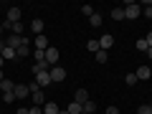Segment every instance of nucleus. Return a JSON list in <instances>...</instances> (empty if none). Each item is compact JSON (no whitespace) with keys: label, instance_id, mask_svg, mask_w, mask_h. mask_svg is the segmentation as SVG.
<instances>
[{"label":"nucleus","instance_id":"f03ea898","mask_svg":"<svg viewBox=\"0 0 152 114\" xmlns=\"http://www.w3.org/2000/svg\"><path fill=\"white\" fill-rule=\"evenodd\" d=\"M26 43H31L26 36H13V33H10V38L5 41V46H8V48H13V51H18L20 46H26Z\"/></svg>","mask_w":152,"mask_h":114},{"label":"nucleus","instance_id":"f704fd0d","mask_svg":"<svg viewBox=\"0 0 152 114\" xmlns=\"http://www.w3.org/2000/svg\"><path fill=\"white\" fill-rule=\"evenodd\" d=\"M3 48H5V41H3V38H0V51H3Z\"/></svg>","mask_w":152,"mask_h":114},{"label":"nucleus","instance_id":"a19ab883","mask_svg":"<svg viewBox=\"0 0 152 114\" xmlns=\"http://www.w3.org/2000/svg\"><path fill=\"white\" fill-rule=\"evenodd\" d=\"M150 109H152V102H150Z\"/></svg>","mask_w":152,"mask_h":114},{"label":"nucleus","instance_id":"a878e982","mask_svg":"<svg viewBox=\"0 0 152 114\" xmlns=\"http://www.w3.org/2000/svg\"><path fill=\"white\" fill-rule=\"evenodd\" d=\"M147 48H150V46H147L145 38H137V51H145V53H147Z\"/></svg>","mask_w":152,"mask_h":114},{"label":"nucleus","instance_id":"412c9836","mask_svg":"<svg viewBox=\"0 0 152 114\" xmlns=\"http://www.w3.org/2000/svg\"><path fill=\"white\" fill-rule=\"evenodd\" d=\"M23 31H26L23 23H13V36H23Z\"/></svg>","mask_w":152,"mask_h":114},{"label":"nucleus","instance_id":"ddd939ff","mask_svg":"<svg viewBox=\"0 0 152 114\" xmlns=\"http://www.w3.org/2000/svg\"><path fill=\"white\" fill-rule=\"evenodd\" d=\"M0 56H3V61H15V58H18V53H15L13 48H8V46L0 51Z\"/></svg>","mask_w":152,"mask_h":114},{"label":"nucleus","instance_id":"f3484780","mask_svg":"<svg viewBox=\"0 0 152 114\" xmlns=\"http://www.w3.org/2000/svg\"><path fill=\"white\" fill-rule=\"evenodd\" d=\"M66 112H69V114H84V109H81V104H76V102H71L69 107H66Z\"/></svg>","mask_w":152,"mask_h":114},{"label":"nucleus","instance_id":"2eb2a0df","mask_svg":"<svg viewBox=\"0 0 152 114\" xmlns=\"http://www.w3.org/2000/svg\"><path fill=\"white\" fill-rule=\"evenodd\" d=\"M36 48L38 51H46V48H48V38H46V36H36Z\"/></svg>","mask_w":152,"mask_h":114},{"label":"nucleus","instance_id":"4be33fe9","mask_svg":"<svg viewBox=\"0 0 152 114\" xmlns=\"http://www.w3.org/2000/svg\"><path fill=\"white\" fill-rule=\"evenodd\" d=\"M33 58H36V64H41V61H46V51H33Z\"/></svg>","mask_w":152,"mask_h":114},{"label":"nucleus","instance_id":"b1692460","mask_svg":"<svg viewBox=\"0 0 152 114\" xmlns=\"http://www.w3.org/2000/svg\"><path fill=\"white\" fill-rule=\"evenodd\" d=\"M124 84H127V86H134V84H137V74H127L124 76Z\"/></svg>","mask_w":152,"mask_h":114},{"label":"nucleus","instance_id":"473e14b6","mask_svg":"<svg viewBox=\"0 0 152 114\" xmlns=\"http://www.w3.org/2000/svg\"><path fill=\"white\" fill-rule=\"evenodd\" d=\"M145 41H147V46H150V48H152V31H150V33H147V36H145Z\"/></svg>","mask_w":152,"mask_h":114},{"label":"nucleus","instance_id":"1a4fd4ad","mask_svg":"<svg viewBox=\"0 0 152 114\" xmlns=\"http://www.w3.org/2000/svg\"><path fill=\"white\" fill-rule=\"evenodd\" d=\"M112 46H114V36H109V33H104V36L99 38V48H102V51H109Z\"/></svg>","mask_w":152,"mask_h":114},{"label":"nucleus","instance_id":"20e7f679","mask_svg":"<svg viewBox=\"0 0 152 114\" xmlns=\"http://www.w3.org/2000/svg\"><path fill=\"white\" fill-rule=\"evenodd\" d=\"M48 74H51V84H61V81H66V69H61V66H53Z\"/></svg>","mask_w":152,"mask_h":114},{"label":"nucleus","instance_id":"e433bc0d","mask_svg":"<svg viewBox=\"0 0 152 114\" xmlns=\"http://www.w3.org/2000/svg\"><path fill=\"white\" fill-rule=\"evenodd\" d=\"M3 79H5V76H3V69H0V81H3Z\"/></svg>","mask_w":152,"mask_h":114},{"label":"nucleus","instance_id":"bb28decb","mask_svg":"<svg viewBox=\"0 0 152 114\" xmlns=\"http://www.w3.org/2000/svg\"><path fill=\"white\" fill-rule=\"evenodd\" d=\"M137 114H152L150 104H140V107H137Z\"/></svg>","mask_w":152,"mask_h":114},{"label":"nucleus","instance_id":"0eeeda50","mask_svg":"<svg viewBox=\"0 0 152 114\" xmlns=\"http://www.w3.org/2000/svg\"><path fill=\"white\" fill-rule=\"evenodd\" d=\"M134 74H137V81H147V79L152 76V69H150V66H137Z\"/></svg>","mask_w":152,"mask_h":114},{"label":"nucleus","instance_id":"a211bd4d","mask_svg":"<svg viewBox=\"0 0 152 114\" xmlns=\"http://www.w3.org/2000/svg\"><path fill=\"white\" fill-rule=\"evenodd\" d=\"M109 15L114 18V20H124V8H112V13Z\"/></svg>","mask_w":152,"mask_h":114},{"label":"nucleus","instance_id":"72a5a7b5","mask_svg":"<svg viewBox=\"0 0 152 114\" xmlns=\"http://www.w3.org/2000/svg\"><path fill=\"white\" fill-rule=\"evenodd\" d=\"M15 114H28V109H26V107H20V109H15Z\"/></svg>","mask_w":152,"mask_h":114},{"label":"nucleus","instance_id":"9d476101","mask_svg":"<svg viewBox=\"0 0 152 114\" xmlns=\"http://www.w3.org/2000/svg\"><path fill=\"white\" fill-rule=\"evenodd\" d=\"M8 23H20V8H8Z\"/></svg>","mask_w":152,"mask_h":114},{"label":"nucleus","instance_id":"6ab92c4d","mask_svg":"<svg viewBox=\"0 0 152 114\" xmlns=\"http://www.w3.org/2000/svg\"><path fill=\"white\" fill-rule=\"evenodd\" d=\"M81 109H84V114H94V112H96V104H94L91 99H89L86 104H81Z\"/></svg>","mask_w":152,"mask_h":114},{"label":"nucleus","instance_id":"39448f33","mask_svg":"<svg viewBox=\"0 0 152 114\" xmlns=\"http://www.w3.org/2000/svg\"><path fill=\"white\" fill-rule=\"evenodd\" d=\"M36 84L41 89H46L51 84V74H48V71H36Z\"/></svg>","mask_w":152,"mask_h":114},{"label":"nucleus","instance_id":"c756f323","mask_svg":"<svg viewBox=\"0 0 152 114\" xmlns=\"http://www.w3.org/2000/svg\"><path fill=\"white\" fill-rule=\"evenodd\" d=\"M28 114H43V107H31V109H28Z\"/></svg>","mask_w":152,"mask_h":114},{"label":"nucleus","instance_id":"ea45409f","mask_svg":"<svg viewBox=\"0 0 152 114\" xmlns=\"http://www.w3.org/2000/svg\"><path fill=\"white\" fill-rule=\"evenodd\" d=\"M0 104H3V94H0Z\"/></svg>","mask_w":152,"mask_h":114},{"label":"nucleus","instance_id":"aec40b11","mask_svg":"<svg viewBox=\"0 0 152 114\" xmlns=\"http://www.w3.org/2000/svg\"><path fill=\"white\" fill-rule=\"evenodd\" d=\"M94 56H96V64H107V61H109V53H107V51H96Z\"/></svg>","mask_w":152,"mask_h":114},{"label":"nucleus","instance_id":"79ce46f5","mask_svg":"<svg viewBox=\"0 0 152 114\" xmlns=\"http://www.w3.org/2000/svg\"><path fill=\"white\" fill-rule=\"evenodd\" d=\"M0 33H3V28H0Z\"/></svg>","mask_w":152,"mask_h":114},{"label":"nucleus","instance_id":"dca6fc26","mask_svg":"<svg viewBox=\"0 0 152 114\" xmlns=\"http://www.w3.org/2000/svg\"><path fill=\"white\" fill-rule=\"evenodd\" d=\"M15 53H18V58H26V56H31V53H33V51H31V43H26V46H20V48H18Z\"/></svg>","mask_w":152,"mask_h":114},{"label":"nucleus","instance_id":"423d86ee","mask_svg":"<svg viewBox=\"0 0 152 114\" xmlns=\"http://www.w3.org/2000/svg\"><path fill=\"white\" fill-rule=\"evenodd\" d=\"M13 94H15V99H26V96H31V86L28 84H15Z\"/></svg>","mask_w":152,"mask_h":114},{"label":"nucleus","instance_id":"5701e85b","mask_svg":"<svg viewBox=\"0 0 152 114\" xmlns=\"http://www.w3.org/2000/svg\"><path fill=\"white\" fill-rule=\"evenodd\" d=\"M89 23H91L94 28H99V26H102V15H99V13H94V15L89 18Z\"/></svg>","mask_w":152,"mask_h":114},{"label":"nucleus","instance_id":"f8f14e48","mask_svg":"<svg viewBox=\"0 0 152 114\" xmlns=\"http://www.w3.org/2000/svg\"><path fill=\"white\" fill-rule=\"evenodd\" d=\"M58 112H61V107L56 102H46L43 104V114H58Z\"/></svg>","mask_w":152,"mask_h":114},{"label":"nucleus","instance_id":"4468645a","mask_svg":"<svg viewBox=\"0 0 152 114\" xmlns=\"http://www.w3.org/2000/svg\"><path fill=\"white\" fill-rule=\"evenodd\" d=\"M13 89H15V84H13L10 79H3V81H0V94H8V91H13Z\"/></svg>","mask_w":152,"mask_h":114},{"label":"nucleus","instance_id":"7c9ffc66","mask_svg":"<svg viewBox=\"0 0 152 114\" xmlns=\"http://www.w3.org/2000/svg\"><path fill=\"white\" fill-rule=\"evenodd\" d=\"M142 15H145V18H152V5H147L145 10H142Z\"/></svg>","mask_w":152,"mask_h":114},{"label":"nucleus","instance_id":"393cba45","mask_svg":"<svg viewBox=\"0 0 152 114\" xmlns=\"http://www.w3.org/2000/svg\"><path fill=\"white\" fill-rule=\"evenodd\" d=\"M86 48L91 51V53H96V51H102V48H99V41H94V38H91V41L86 43Z\"/></svg>","mask_w":152,"mask_h":114},{"label":"nucleus","instance_id":"c9c22d12","mask_svg":"<svg viewBox=\"0 0 152 114\" xmlns=\"http://www.w3.org/2000/svg\"><path fill=\"white\" fill-rule=\"evenodd\" d=\"M147 56H150V61H152V48H147Z\"/></svg>","mask_w":152,"mask_h":114},{"label":"nucleus","instance_id":"9b49d317","mask_svg":"<svg viewBox=\"0 0 152 114\" xmlns=\"http://www.w3.org/2000/svg\"><path fill=\"white\" fill-rule=\"evenodd\" d=\"M74 102H76V104H86V102H89V91H86V89H76Z\"/></svg>","mask_w":152,"mask_h":114},{"label":"nucleus","instance_id":"cd10ccee","mask_svg":"<svg viewBox=\"0 0 152 114\" xmlns=\"http://www.w3.org/2000/svg\"><path fill=\"white\" fill-rule=\"evenodd\" d=\"M81 13H84L86 18H91V15H94V5H81Z\"/></svg>","mask_w":152,"mask_h":114},{"label":"nucleus","instance_id":"6e6552de","mask_svg":"<svg viewBox=\"0 0 152 114\" xmlns=\"http://www.w3.org/2000/svg\"><path fill=\"white\" fill-rule=\"evenodd\" d=\"M31 31L36 33V36H43V31H46V23L41 20V18H33V20H31Z\"/></svg>","mask_w":152,"mask_h":114},{"label":"nucleus","instance_id":"58836bf2","mask_svg":"<svg viewBox=\"0 0 152 114\" xmlns=\"http://www.w3.org/2000/svg\"><path fill=\"white\" fill-rule=\"evenodd\" d=\"M58 114H69V112H66V109H61V112H58Z\"/></svg>","mask_w":152,"mask_h":114},{"label":"nucleus","instance_id":"c85d7f7f","mask_svg":"<svg viewBox=\"0 0 152 114\" xmlns=\"http://www.w3.org/2000/svg\"><path fill=\"white\" fill-rule=\"evenodd\" d=\"M13 99H15V94H13V91H8V94H3V102H5V104H10Z\"/></svg>","mask_w":152,"mask_h":114},{"label":"nucleus","instance_id":"2f4dec72","mask_svg":"<svg viewBox=\"0 0 152 114\" xmlns=\"http://www.w3.org/2000/svg\"><path fill=\"white\" fill-rule=\"evenodd\" d=\"M107 114H119V109L117 107H107Z\"/></svg>","mask_w":152,"mask_h":114},{"label":"nucleus","instance_id":"4c0bfd02","mask_svg":"<svg viewBox=\"0 0 152 114\" xmlns=\"http://www.w3.org/2000/svg\"><path fill=\"white\" fill-rule=\"evenodd\" d=\"M3 64H5V61H3V56H0V69H3Z\"/></svg>","mask_w":152,"mask_h":114},{"label":"nucleus","instance_id":"f257e3e1","mask_svg":"<svg viewBox=\"0 0 152 114\" xmlns=\"http://www.w3.org/2000/svg\"><path fill=\"white\" fill-rule=\"evenodd\" d=\"M140 15H142L140 3H129V5H124V20H137Z\"/></svg>","mask_w":152,"mask_h":114},{"label":"nucleus","instance_id":"7ed1b4c3","mask_svg":"<svg viewBox=\"0 0 152 114\" xmlns=\"http://www.w3.org/2000/svg\"><path fill=\"white\" fill-rule=\"evenodd\" d=\"M58 58H61V53H58V48H53V46H48L46 48V64L53 69V66H58Z\"/></svg>","mask_w":152,"mask_h":114}]
</instances>
